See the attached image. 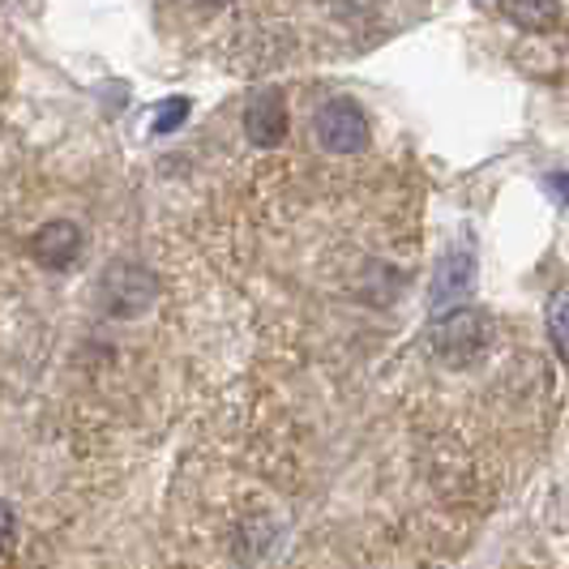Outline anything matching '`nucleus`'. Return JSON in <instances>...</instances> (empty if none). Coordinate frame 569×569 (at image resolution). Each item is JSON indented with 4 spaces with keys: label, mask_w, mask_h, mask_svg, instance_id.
Here are the masks:
<instances>
[{
    "label": "nucleus",
    "mask_w": 569,
    "mask_h": 569,
    "mask_svg": "<svg viewBox=\"0 0 569 569\" xmlns=\"http://www.w3.org/2000/svg\"><path fill=\"white\" fill-rule=\"evenodd\" d=\"M432 351L441 365L462 369V365H476L492 342V321L480 309H446V313L432 321Z\"/></svg>",
    "instance_id": "obj_1"
},
{
    "label": "nucleus",
    "mask_w": 569,
    "mask_h": 569,
    "mask_svg": "<svg viewBox=\"0 0 569 569\" xmlns=\"http://www.w3.org/2000/svg\"><path fill=\"white\" fill-rule=\"evenodd\" d=\"M159 296V279L138 266V261H116L103 270V283H99V305L112 317H138L154 305Z\"/></svg>",
    "instance_id": "obj_2"
},
{
    "label": "nucleus",
    "mask_w": 569,
    "mask_h": 569,
    "mask_svg": "<svg viewBox=\"0 0 569 569\" xmlns=\"http://www.w3.org/2000/svg\"><path fill=\"white\" fill-rule=\"evenodd\" d=\"M313 133L321 150L330 154H360L369 146V120L360 112V103L351 99H330L313 116Z\"/></svg>",
    "instance_id": "obj_3"
},
{
    "label": "nucleus",
    "mask_w": 569,
    "mask_h": 569,
    "mask_svg": "<svg viewBox=\"0 0 569 569\" xmlns=\"http://www.w3.org/2000/svg\"><path fill=\"white\" fill-rule=\"evenodd\" d=\"M287 129H291V116H287L283 90H261V94H253V103L244 108V138L257 150H274V146H283Z\"/></svg>",
    "instance_id": "obj_4"
},
{
    "label": "nucleus",
    "mask_w": 569,
    "mask_h": 569,
    "mask_svg": "<svg viewBox=\"0 0 569 569\" xmlns=\"http://www.w3.org/2000/svg\"><path fill=\"white\" fill-rule=\"evenodd\" d=\"M471 287H476V257H471V249H455V253L441 257V266H437V274H432L428 305H432L437 313H446V309L462 305V296H467Z\"/></svg>",
    "instance_id": "obj_5"
},
{
    "label": "nucleus",
    "mask_w": 569,
    "mask_h": 569,
    "mask_svg": "<svg viewBox=\"0 0 569 569\" xmlns=\"http://www.w3.org/2000/svg\"><path fill=\"white\" fill-rule=\"evenodd\" d=\"M30 257L43 266V270H69L78 257H82V231L69 219H52L30 236Z\"/></svg>",
    "instance_id": "obj_6"
},
{
    "label": "nucleus",
    "mask_w": 569,
    "mask_h": 569,
    "mask_svg": "<svg viewBox=\"0 0 569 569\" xmlns=\"http://www.w3.org/2000/svg\"><path fill=\"white\" fill-rule=\"evenodd\" d=\"M543 321H548V339L557 347V356L569 360V283H561L552 291V300L543 309Z\"/></svg>",
    "instance_id": "obj_7"
},
{
    "label": "nucleus",
    "mask_w": 569,
    "mask_h": 569,
    "mask_svg": "<svg viewBox=\"0 0 569 569\" xmlns=\"http://www.w3.org/2000/svg\"><path fill=\"white\" fill-rule=\"evenodd\" d=\"M510 18L527 30H543L557 22V0H506Z\"/></svg>",
    "instance_id": "obj_8"
},
{
    "label": "nucleus",
    "mask_w": 569,
    "mask_h": 569,
    "mask_svg": "<svg viewBox=\"0 0 569 569\" xmlns=\"http://www.w3.org/2000/svg\"><path fill=\"white\" fill-rule=\"evenodd\" d=\"M184 116H189V99H168L159 116H154V133H171V129H180L184 124Z\"/></svg>",
    "instance_id": "obj_9"
},
{
    "label": "nucleus",
    "mask_w": 569,
    "mask_h": 569,
    "mask_svg": "<svg viewBox=\"0 0 569 569\" xmlns=\"http://www.w3.org/2000/svg\"><path fill=\"white\" fill-rule=\"evenodd\" d=\"M13 540H18V513L0 501V557L13 552Z\"/></svg>",
    "instance_id": "obj_10"
},
{
    "label": "nucleus",
    "mask_w": 569,
    "mask_h": 569,
    "mask_svg": "<svg viewBox=\"0 0 569 569\" xmlns=\"http://www.w3.org/2000/svg\"><path fill=\"white\" fill-rule=\"evenodd\" d=\"M543 184H548V193H557V201L566 206V201H569V176H548Z\"/></svg>",
    "instance_id": "obj_11"
},
{
    "label": "nucleus",
    "mask_w": 569,
    "mask_h": 569,
    "mask_svg": "<svg viewBox=\"0 0 569 569\" xmlns=\"http://www.w3.org/2000/svg\"><path fill=\"white\" fill-rule=\"evenodd\" d=\"M198 4H206V9H223V4H231V0H198Z\"/></svg>",
    "instance_id": "obj_12"
}]
</instances>
